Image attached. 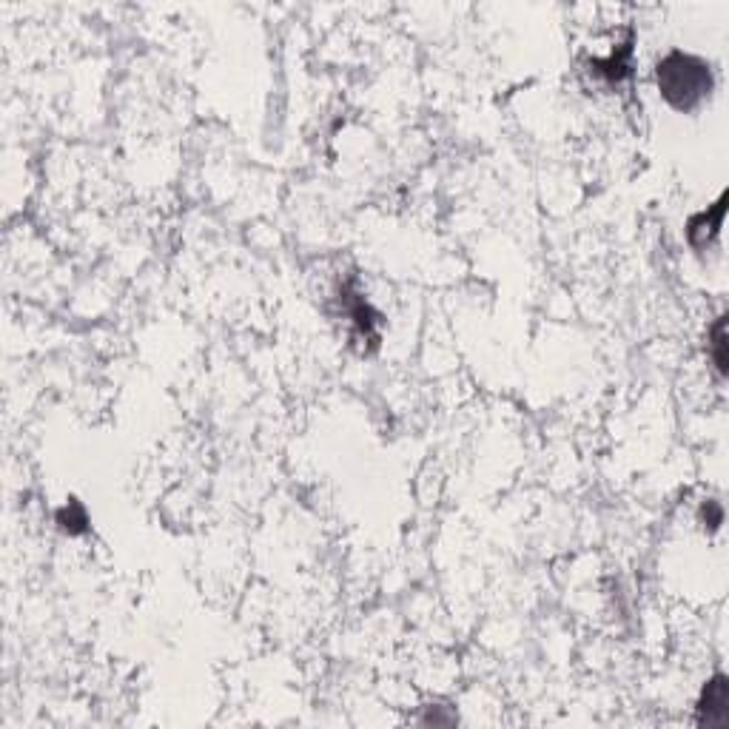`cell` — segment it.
<instances>
[{"label": "cell", "instance_id": "cell-1", "mask_svg": "<svg viewBox=\"0 0 729 729\" xmlns=\"http://www.w3.org/2000/svg\"><path fill=\"white\" fill-rule=\"evenodd\" d=\"M655 77H658V89L664 94V100L681 112L695 109L712 92L710 66L701 57L684 55V52L664 57L658 63Z\"/></svg>", "mask_w": 729, "mask_h": 729}, {"label": "cell", "instance_id": "cell-2", "mask_svg": "<svg viewBox=\"0 0 729 729\" xmlns=\"http://www.w3.org/2000/svg\"><path fill=\"white\" fill-rule=\"evenodd\" d=\"M698 721L707 727H724L729 721V681L727 675H715L698 704Z\"/></svg>", "mask_w": 729, "mask_h": 729}, {"label": "cell", "instance_id": "cell-3", "mask_svg": "<svg viewBox=\"0 0 729 729\" xmlns=\"http://www.w3.org/2000/svg\"><path fill=\"white\" fill-rule=\"evenodd\" d=\"M724 211H727V194H721V200L712 208H707L704 214L692 217L690 225H687V240L692 243V248L701 251V248H707L718 237L721 223H724Z\"/></svg>", "mask_w": 729, "mask_h": 729}, {"label": "cell", "instance_id": "cell-4", "mask_svg": "<svg viewBox=\"0 0 729 729\" xmlns=\"http://www.w3.org/2000/svg\"><path fill=\"white\" fill-rule=\"evenodd\" d=\"M710 354H712V362H715V368H718V374L724 376L727 374V317H718V322L712 325L710 331Z\"/></svg>", "mask_w": 729, "mask_h": 729}]
</instances>
